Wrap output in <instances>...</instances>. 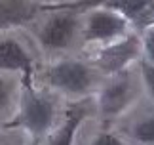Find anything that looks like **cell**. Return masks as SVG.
Returning <instances> with one entry per match:
<instances>
[{
    "label": "cell",
    "instance_id": "cell-8",
    "mask_svg": "<svg viewBox=\"0 0 154 145\" xmlns=\"http://www.w3.org/2000/svg\"><path fill=\"white\" fill-rule=\"evenodd\" d=\"M105 6L118 11L129 23H135L145 31L154 27V2H149V0H124V2H106Z\"/></svg>",
    "mask_w": 154,
    "mask_h": 145
},
{
    "label": "cell",
    "instance_id": "cell-1",
    "mask_svg": "<svg viewBox=\"0 0 154 145\" xmlns=\"http://www.w3.org/2000/svg\"><path fill=\"white\" fill-rule=\"evenodd\" d=\"M55 122V105L48 95L36 92L32 86H25L21 99L19 117L15 118V124L27 130L32 137H40L48 134L50 128Z\"/></svg>",
    "mask_w": 154,
    "mask_h": 145
},
{
    "label": "cell",
    "instance_id": "cell-6",
    "mask_svg": "<svg viewBox=\"0 0 154 145\" xmlns=\"http://www.w3.org/2000/svg\"><path fill=\"white\" fill-rule=\"evenodd\" d=\"M0 71L2 72H21L23 84L32 86V57L19 40L4 36L0 38Z\"/></svg>",
    "mask_w": 154,
    "mask_h": 145
},
{
    "label": "cell",
    "instance_id": "cell-2",
    "mask_svg": "<svg viewBox=\"0 0 154 145\" xmlns=\"http://www.w3.org/2000/svg\"><path fill=\"white\" fill-rule=\"evenodd\" d=\"M46 80L51 88L69 95H86L91 92L95 76L86 63L76 59H63L46 71Z\"/></svg>",
    "mask_w": 154,
    "mask_h": 145
},
{
    "label": "cell",
    "instance_id": "cell-9",
    "mask_svg": "<svg viewBox=\"0 0 154 145\" xmlns=\"http://www.w3.org/2000/svg\"><path fill=\"white\" fill-rule=\"evenodd\" d=\"M82 120H84V111H82V109H72V111H69L67 113V120H65V124L61 126V130L57 132L55 143L53 145H72L74 134H76V130L80 128Z\"/></svg>",
    "mask_w": 154,
    "mask_h": 145
},
{
    "label": "cell",
    "instance_id": "cell-14",
    "mask_svg": "<svg viewBox=\"0 0 154 145\" xmlns=\"http://www.w3.org/2000/svg\"><path fill=\"white\" fill-rule=\"evenodd\" d=\"M91 145H124L122 140L114 134H110V132H101V134H97L93 137Z\"/></svg>",
    "mask_w": 154,
    "mask_h": 145
},
{
    "label": "cell",
    "instance_id": "cell-11",
    "mask_svg": "<svg viewBox=\"0 0 154 145\" xmlns=\"http://www.w3.org/2000/svg\"><path fill=\"white\" fill-rule=\"evenodd\" d=\"M14 99V84L6 76H0V114L6 113Z\"/></svg>",
    "mask_w": 154,
    "mask_h": 145
},
{
    "label": "cell",
    "instance_id": "cell-3",
    "mask_svg": "<svg viewBox=\"0 0 154 145\" xmlns=\"http://www.w3.org/2000/svg\"><path fill=\"white\" fill-rule=\"evenodd\" d=\"M129 21L124 15L110 8H97L86 17L84 40L97 44H112V42L128 36Z\"/></svg>",
    "mask_w": 154,
    "mask_h": 145
},
{
    "label": "cell",
    "instance_id": "cell-10",
    "mask_svg": "<svg viewBox=\"0 0 154 145\" xmlns=\"http://www.w3.org/2000/svg\"><path fill=\"white\" fill-rule=\"evenodd\" d=\"M131 136L139 143L154 145V114H149V117L137 120L131 126Z\"/></svg>",
    "mask_w": 154,
    "mask_h": 145
},
{
    "label": "cell",
    "instance_id": "cell-5",
    "mask_svg": "<svg viewBox=\"0 0 154 145\" xmlns=\"http://www.w3.org/2000/svg\"><path fill=\"white\" fill-rule=\"evenodd\" d=\"M78 19L72 14L59 11L48 17V21L38 31V42L44 50H65L76 36Z\"/></svg>",
    "mask_w": 154,
    "mask_h": 145
},
{
    "label": "cell",
    "instance_id": "cell-4",
    "mask_svg": "<svg viewBox=\"0 0 154 145\" xmlns=\"http://www.w3.org/2000/svg\"><path fill=\"white\" fill-rule=\"evenodd\" d=\"M141 50H143L141 40L135 34H128L103 48L99 52V56L95 57V63L99 69H103L109 75H120L129 63L139 59Z\"/></svg>",
    "mask_w": 154,
    "mask_h": 145
},
{
    "label": "cell",
    "instance_id": "cell-7",
    "mask_svg": "<svg viewBox=\"0 0 154 145\" xmlns=\"http://www.w3.org/2000/svg\"><path fill=\"white\" fill-rule=\"evenodd\" d=\"M133 101V84L128 75H118L112 82H109L99 94V109L106 117L124 113L129 103Z\"/></svg>",
    "mask_w": 154,
    "mask_h": 145
},
{
    "label": "cell",
    "instance_id": "cell-13",
    "mask_svg": "<svg viewBox=\"0 0 154 145\" xmlns=\"http://www.w3.org/2000/svg\"><path fill=\"white\" fill-rule=\"evenodd\" d=\"M141 75H143V82L149 95L154 99V67L150 63H146L145 59H141Z\"/></svg>",
    "mask_w": 154,
    "mask_h": 145
},
{
    "label": "cell",
    "instance_id": "cell-12",
    "mask_svg": "<svg viewBox=\"0 0 154 145\" xmlns=\"http://www.w3.org/2000/svg\"><path fill=\"white\" fill-rule=\"evenodd\" d=\"M141 44H143V52H145V57H146L145 61L154 67V27L145 31V36L141 40Z\"/></svg>",
    "mask_w": 154,
    "mask_h": 145
}]
</instances>
